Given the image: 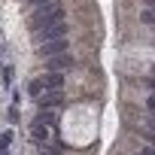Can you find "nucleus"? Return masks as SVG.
<instances>
[{"instance_id": "nucleus-8", "label": "nucleus", "mask_w": 155, "mask_h": 155, "mask_svg": "<svg viewBox=\"0 0 155 155\" xmlns=\"http://www.w3.org/2000/svg\"><path fill=\"white\" fill-rule=\"evenodd\" d=\"M34 122H40V125H46V128H52V125L58 122V113H52V110H40V113L34 116Z\"/></svg>"}, {"instance_id": "nucleus-11", "label": "nucleus", "mask_w": 155, "mask_h": 155, "mask_svg": "<svg viewBox=\"0 0 155 155\" xmlns=\"http://www.w3.org/2000/svg\"><path fill=\"white\" fill-rule=\"evenodd\" d=\"M152 15H155V12H152V9H143V15H140V18H143V25H152V21H155V18H152Z\"/></svg>"}, {"instance_id": "nucleus-5", "label": "nucleus", "mask_w": 155, "mask_h": 155, "mask_svg": "<svg viewBox=\"0 0 155 155\" xmlns=\"http://www.w3.org/2000/svg\"><path fill=\"white\" fill-rule=\"evenodd\" d=\"M64 104V91H43L40 97H37V107L40 110H55V107H61Z\"/></svg>"}, {"instance_id": "nucleus-9", "label": "nucleus", "mask_w": 155, "mask_h": 155, "mask_svg": "<svg viewBox=\"0 0 155 155\" xmlns=\"http://www.w3.org/2000/svg\"><path fill=\"white\" fill-rule=\"evenodd\" d=\"M28 91H31L34 97H40L43 91H49V85H46V76H37V79H31V85H28Z\"/></svg>"}, {"instance_id": "nucleus-10", "label": "nucleus", "mask_w": 155, "mask_h": 155, "mask_svg": "<svg viewBox=\"0 0 155 155\" xmlns=\"http://www.w3.org/2000/svg\"><path fill=\"white\" fill-rule=\"evenodd\" d=\"M12 143V131H3V134H0V149H3L6 152V146Z\"/></svg>"}, {"instance_id": "nucleus-6", "label": "nucleus", "mask_w": 155, "mask_h": 155, "mask_svg": "<svg viewBox=\"0 0 155 155\" xmlns=\"http://www.w3.org/2000/svg\"><path fill=\"white\" fill-rule=\"evenodd\" d=\"M31 140H34L37 146L49 143V140H52V128H46V125H40V122H31Z\"/></svg>"}, {"instance_id": "nucleus-1", "label": "nucleus", "mask_w": 155, "mask_h": 155, "mask_svg": "<svg viewBox=\"0 0 155 155\" xmlns=\"http://www.w3.org/2000/svg\"><path fill=\"white\" fill-rule=\"evenodd\" d=\"M58 21H64V3H61V0H52V3H43V6L34 9L31 28L40 31V28H46V25H58Z\"/></svg>"}, {"instance_id": "nucleus-4", "label": "nucleus", "mask_w": 155, "mask_h": 155, "mask_svg": "<svg viewBox=\"0 0 155 155\" xmlns=\"http://www.w3.org/2000/svg\"><path fill=\"white\" fill-rule=\"evenodd\" d=\"M70 64H73L70 52H64V55H52V58H46V73H61V70H67Z\"/></svg>"}, {"instance_id": "nucleus-13", "label": "nucleus", "mask_w": 155, "mask_h": 155, "mask_svg": "<svg viewBox=\"0 0 155 155\" xmlns=\"http://www.w3.org/2000/svg\"><path fill=\"white\" fill-rule=\"evenodd\" d=\"M140 155H152V149H149V146H146V149H143V152H140Z\"/></svg>"}, {"instance_id": "nucleus-12", "label": "nucleus", "mask_w": 155, "mask_h": 155, "mask_svg": "<svg viewBox=\"0 0 155 155\" xmlns=\"http://www.w3.org/2000/svg\"><path fill=\"white\" fill-rule=\"evenodd\" d=\"M43 3H52V0H34V6H43Z\"/></svg>"}, {"instance_id": "nucleus-7", "label": "nucleus", "mask_w": 155, "mask_h": 155, "mask_svg": "<svg viewBox=\"0 0 155 155\" xmlns=\"http://www.w3.org/2000/svg\"><path fill=\"white\" fill-rule=\"evenodd\" d=\"M64 73H46V85H49V91H61L64 88Z\"/></svg>"}, {"instance_id": "nucleus-3", "label": "nucleus", "mask_w": 155, "mask_h": 155, "mask_svg": "<svg viewBox=\"0 0 155 155\" xmlns=\"http://www.w3.org/2000/svg\"><path fill=\"white\" fill-rule=\"evenodd\" d=\"M70 49V40L64 37V40H49V43H40L37 46V52L43 55V58H52V55H64Z\"/></svg>"}, {"instance_id": "nucleus-2", "label": "nucleus", "mask_w": 155, "mask_h": 155, "mask_svg": "<svg viewBox=\"0 0 155 155\" xmlns=\"http://www.w3.org/2000/svg\"><path fill=\"white\" fill-rule=\"evenodd\" d=\"M67 34H70L67 21H58V25H46V28L34 31V40H37V46H40V43H49V40H64Z\"/></svg>"}]
</instances>
